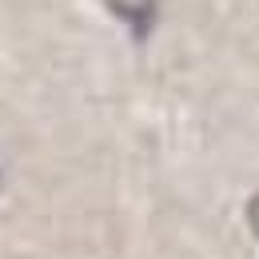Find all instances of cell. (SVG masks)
Here are the masks:
<instances>
[{"instance_id":"6da1fadb","label":"cell","mask_w":259,"mask_h":259,"mask_svg":"<svg viewBox=\"0 0 259 259\" xmlns=\"http://www.w3.org/2000/svg\"><path fill=\"white\" fill-rule=\"evenodd\" d=\"M108 8L120 16V20H128V28L136 40H144V36L152 32V24H156V0H140V4H124V0H108Z\"/></svg>"},{"instance_id":"7a4b0ae2","label":"cell","mask_w":259,"mask_h":259,"mask_svg":"<svg viewBox=\"0 0 259 259\" xmlns=\"http://www.w3.org/2000/svg\"><path fill=\"white\" fill-rule=\"evenodd\" d=\"M247 220H251V231L259 235V195L251 199V203H247Z\"/></svg>"}]
</instances>
